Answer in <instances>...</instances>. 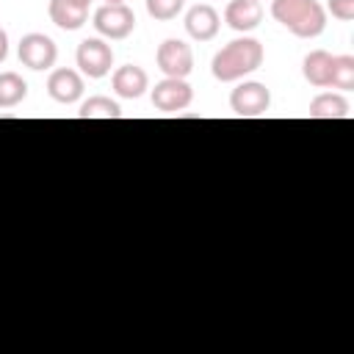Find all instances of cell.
<instances>
[{"label": "cell", "mask_w": 354, "mask_h": 354, "mask_svg": "<svg viewBox=\"0 0 354 354\" xmlns=\"http://www.w3.org/2000/svg\"><path fill=\"white\" fill-rule=\"evenodd\" d=\"M108 3H127V0H108Z\"/></svg>", "instance_id": "23"}, {"label": "cell", "mask_w": 354, "mask_h": 354, "mask_svg": "<svg viewBox=\"0 0 354 354\" xmlns=\"http://www.w3.org/2000/svg\"><path fill=\"white\" fill-rule=\"evenodd\" d=\"M155 61H158V69L166 77H183L185 80L191 75V69H194V50L183 39H166L158 47Z\"/></svg>", "instance_id": "7"}, {"label": "cell", "mask_w": 354, "mask_h": 354, "mask_svg": "<svg viewBox=\"0 0 354 354\" xmlns=\"http://www.w3.org/2000/svg\"><path fill=\"white\" fill-rule=\"evenodd\" d=\"M191 100H194V88L183 77H163L152 88V105L163 113H177V111L188 108Z\"/></svg>", "instance_id": "8"}, {"label": "cell", "mask_w": 354, "mask_h": 354, "mask_svg": "<svg viewBox=\"0 0 354 354\" xmlns=\"http://www.w3.org/2000/svg\"><path fill=\"white\" fill-rule=\"evenodd\" d=\"M75 61L80 66V72L91 80H100L111 72L113 66V50L111 44H105L102 39H83L77 44V53H75Z\"/></svg>", "instance_id": "6"}, {"label": "cell", "mask_w": 354, "mask_h": 354, "mask_svg": "<svg viewBox=\"0 0 354 354\" xmlns=\"http://www.w3.org/2000/svg\"><path fill=\"white\" fill-rule=\"evenodd\" d=\"M221 28V17L210 3H196L185 14V30L196 41H210Z\"/></svg>", "instance_id": "9"}, {"label": "cell", "mask_w": 354, "mask_h": 354, "mask_svg": "<svg viewBox=\"0 0 354 354\" xmlns=\"http://www.w3.org/2000/svg\"><path fill=\"white\" fill-rule=\"evenodd\" d=\"M224 22L238 30V33H249L263 22V6L260 0H230L224 8Z\"/></svg>", "instance_id": "11"}, {"label": "cell", "mask_w": 354, "mask_h": 354, "mask_svg": "<svg viewBox=\"0 0 354 354\" xmlns=\"http://www.w3.org/2000/svg\"><path fill=\"white\" fill-rule=\"evenodd\" d=\"M17 55H19L22 66H28L33 72H44V69H53L55 66L58 47H55V41L47 33H25L19 39Z\"/></svg>", "instance_id": "5"}, {"label": "cell", "mask_w": 354, "mask_h": 354, "mask_svg": "<svg viewBox=\"0 0 354 354\" xmlns=\"http://www.w3.org/2000/svg\"><path fill=\"white\" fill-rule=\"evenodd\" d=\"M326 8H329L332 17L340 19V22H351V19H354V0H329Z\"/></svg>", "instance_id": "20"}, {"label": "cell", "mask_w": 354, "mask_h": 354, "mask_svg": "<svg viewBox=\"0 0 354 354\" xmlns=\"http://www.w3.org/2000/svg\"><path fill=\"white\" fill-rule=\"evenodd\" d=\"M301 75L310 86L315 88H329V75H332V53L326 50H313L301 61Z\"/></svg>", "instance_id": "13"}, {"label": "cell", "mask_w": 354, "mask_h": 354, "mask_svg": "<svg viewBox=\"0 0 354 354\" xmlns=\"http://www.w3.org/2000/svg\"><path fill=\"white\" fill-rule=\"evenodd\" d=\"M69 3H77V6H83V8H88V6H91V0H69Z\"/></svg>", "instance_id": "22"}, {"label": "cell", "mask_w": 354, "mask_h": 354, "mask_svg": "<svg viewBox=\"0 0 354 354\" xmlns=\"http://www.w3.org/2000/svg\"><path fill=\"white\" fill-rule=\"evenodd\" d=\"M310 119H348L351 116V108L346 102L343 94L337 91H326V94H318L313 102H310Z\"/></svg>", "instance_id": "15"}, {"label": "cell", "mask_w": 354, "mask_h": 354, "mask_svg": "<svg viewBox=\"0 0 354 354\" xmlns=\"http://www.w3.org/2000/svg\"><path fill=\"white\" fill-rule=\"evenodd\" d=\"M94 28L105 39H127L136 30V14L127 3H105L94 11Z\"/></svg>", "instance_id": "4"}, {"label": "cell", "mask_w": 354, "mask_h": 354, "mask_svg": "<svg viewBox=\"0 0 354 354\" xmlns=\"http://www.w3.org/2000/svg\"><path fill=\"white\" fill-rule=\"evenodd\" d=\"M329 86L337 91L354 88V55H332V75Z\"/></svg>", "instance_id": "18"}, {"label": "cell", "mask_w": 354, "mask_h": 354, "mask_svg": "<svg viewBox=\"0 0 354 354\" xmlns=\"http://www.w3.org/2000/svg\"><path fill=\"white\" fill-rule=\"evenodd\" d=\"M111 86H113V91H116L119 97H124V100H138V97L149 88V77H147V72H144L141 66L124 64V66H119V69L113 72Z\"/></svg>", "instance_id": "12"}, {"label": "cell", "mask_w": 354, "mask_h": 354, "mask_svg": "<svg viewBox=\"0 0 354 354\" xmlns=\"http://www.w3.org/2000/svg\"><path fill=\"white\" fill-rule=\"evenodd\" d=\"M28 97V83L17 72H0V108H17Z\"/></svg>", "instance_id": "16"}, {"label": "cell", "mask_w": 354, "mask_h": 354, "mask_svg": "<svg viewBox=\"0 0 354 354\" xmlns=\"http://www.w3.org/2000/svg\"><path fill=\"white\" fill-rule=\"evenodd\" d=\"M271 17L299 39H315L326 28V8L318 0H271Z\"/></svg>", "instance_id": "2"}, {"label": "cell", "mask_w": 354, "mask_h": 354, "mask_svg": "<svg viewBox=\"0 0 354 354\" xmlns=\"http://www.w3.org/2000/svg\"><path fill=\"white\" fill-rule=\"evenodd\" d=\"M77 116H80V119H119V116H122V108H119L116 100L97 94V97H88V100L80 105Z\"/></svg>", "instance_id": "17"}, {"label": "cell", "mask_w": 354, "mask_h": 354, "mask_svg": "<svg viewBox=\"0 0 354 354\" xmlns=\"http://www.w3.org/2000/svg\"><path fill=\"white\" fill-rule=\"evenodd\" d=\"M6 55H8V33L0 28V64L6 61Z\"/></svg>", "instance_id": "21"}, {"label": "cell", "mask_w": 354, "mask_h": 354, "mask_svg": "<svg viewBox=\"0 0 354 354\" xmlns=\"http://www.w3.org/2000/svg\"><path fill=\"white\" fill-rule=\"evenodd\" d=\"M230 108L241 119H257L271 108V91L257 80H243L232 88Z\"/></svg>", "instance_id": "3"}, {"label": "cell", "mask_w": 354, "mask_h": 354, "mask_svg": "<svg viewBox=\"0 0 354 354\" xmlns=\"http://www.w3.org/2000/svg\"><path fill=\"white\" fill-rule=\"evenodd\" d=\"M263 58H266L263 44L257 39H252V36H241V39H232L230 44H224L213 55L210 72L221 83H235V80L252 75L254 69H260Z\"/></svg>", "instance_id": "1"}, {"label": "cell", "mask_w": 354, "mask_h": 354, "mask_svg": "<svg viewBox=\"0 0 354 354\" xmlns=\"http://www.w3.org/2000/svg\"><path fill=\"white\" fill-rule=\"evenodd\" d=\"M47 11H50V19H53L61 30H77V28H83L86 19H88V8L77 6V3H69V0H50Z\"/></svg>", "instance_id": "14"}, {"label": "cell", "mask_w": 354, "mask_h": 354, "mask_svg": "<svg viewBox=\"0 0 354 354\" xmlns=\"http://www.w3.org/2000/svg\"><path fill=\"white\" fill-rule=\"evenodd\" d=\"M47 94L55 102H61V105L77 102L83 97V77H80V72L66 69V66L64 69H53L50 77H47Z\"/></svg>", "instance_id": "10"}, {"label": "cell", "mask_w": 354, "mask_h": 354, "mask_svg": "<svg viewBox=\"0 0 354 354\" xmlns=\"http://www.w3.org/2000/svg\"><path fill=\"white\" fill-rule=\"evenodd\" d=\"M144 3H147V14L152 19H158V22L174 19L185 6V0H144Z\"/></svg>", "instance_id": "19"}]
</instances>
